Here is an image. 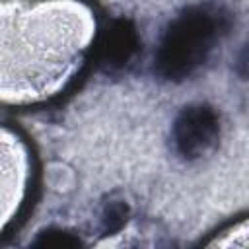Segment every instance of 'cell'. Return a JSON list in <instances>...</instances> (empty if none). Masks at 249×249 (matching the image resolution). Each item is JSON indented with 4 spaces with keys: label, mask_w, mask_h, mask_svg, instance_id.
<instances>
[{
    "label": "cell",
    "mask_w": 249,
    "mask_h": 249,
    "mask_svg": "<svg viewBox=\"0 0 249 249\" xmlns=\"http://www.w3.org/2000/svg\"><path fill=\"white\" fill-rule=\"evenodd\" d=\"M126 214H128V208H126L124 202L115 200V202L107 204L105 212H103V218H101L105 235H111V233L119 231L124 226V222H126Z\"/></svg>",
    "instance_id": "6"
},
{
    "label": "cell",
    "mask_w": 249,
    "mask_h": 249,
    "mask_svg": "<svg viewBox=\"0 0 249 249\" xmlns=\"http://www.w3.org/2000/svg\"><path fill=\"white\" fill-rule=\"evenodd\" d=\"M35 245H43V247H76V245H80V239L74 237L68 231H45L35 241Z\"/></svg>",
    "instance_id": "7"
},
{
    "label": "cell",
    "mask_w": 249,
    "mask_h": 249,
    "mask_svg": "<svg viewBox=\"0 0 249 249\" xmlns=\"http://www.w3.org/2000/svg\"><path fill=\"white\" fill-rule=\"evenodd\" d=\"M138 51V35L130 21L117 19L113 21L99 39V64L105 70L123 68Z\"/></svg>",
    "instance_id": "5"
},
{
    "label": "cell",
    "mask_w": 249,
    "mask_h": 249,
    "mask_svg": "<svg viewBox=\"0 0 249 249\" xmlns=\"http://www.w3.org/2000/svg\"><path fill=\"white\" fill-rule=\"evenodd\" d=\"M220 119L208 105L185 107L173 123V144L181 158L198 160L218 142Z\"/></svg>",
    "instance_id": "3"
},
{
    "label": "cell",
    "mask_w": 249,
    "mask_h": 249,
    "mask_svg": "<svg viewBox=\"0 0 249 249\" xmlns=\"http://www.w3.org/2000/svg\"><path fill=\"white\" fill-rule=\"evenodd\" d=\"M23 156L18 144L0 136V226L8 220L23 189Z\"/></svg>",
    "instance_id": "4"
},
{
    "label": "cell",
    "mask_w": 249,
    "mask_h": 249,
    "mask_svg": "<svg viewBox=\"0 0 249 249\" xmlns=\"http://www.w3.org/2000/svg\"><path fill=\"white\" fill-rule=\"evenodd\" d=\"M226 31V16L212 8H189L165 29L158 53L156 70L165 80H185L206 62L214 45Z\"/></svg>",
    "instance_id": "2"
},
{
    "label": "cell",
    "mask_w": 249,
    "mask_h": 249,
    "mask_svg": "<svg viewBox=\"0 0 249 249\" xmlns=\"http://www.w3.org/2000/svg\"><path fill=\"white\" fill-rule=\"evenodd\" d=\"M88 39V16L70 2L0 4V95L33 99L64 80Z\"/></svg>",
    "instance_id": "1"
}]
</instances>
